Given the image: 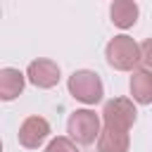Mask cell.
<instances>
[{
	"mask_svg": "<svg viewBox=\"0 0 152 152\" xmlns=\"http://www.w3.org/2000/svg\"><path fill=\"white\" fill-rule=\"evenodd\" d=\"M24 83H26V74H21L19 69H12V66L0 69V100L10 102L19 97L24 90Z\"/></svg>",
	"mask_w": 152,
	"mask_h": 152,
	"instance_id": "cell-8",
	"label": "cell"
},
{
	"mask_svg": "<svg viewBox=\"0 0 152 152\" xmlns=\"http://www.w3.org/2000/svg\"><path fill=\"white\" fill-rule=\"evenodd\" d=\"M66 88L71 93L74 100L83 102V104H97L102 97H104V86H102V78L90 71V69H78L69 76L66 81Z\"/></svg>",
	"mask_w": 152,
	"mask_h": 152,
	"instance_id": "cell-2",
	"label": "cell"
},
{
	"mask_svg": "<svg viewBox=\"0 0 152 152\" xmlns=\"http://www.w3.org/2000/svg\"><path fill=\"white\" fill-rule=\"evenodd\" d=\"M50 135V124L43 116H28L24 119V124L19 126V145H24L26 150H38Z\"/></svg>",
	"mask_w": 152,
	"mask_h": 152,
	"instance_id": "cell-5",
	"label": "cell"
},
{
	"mask_svg": "<svg viewBox=\"0 0 152 152\" xmlns=\"http://www.w3.org/2000/svg\"><path fill=\"white\" fill-rule=\"evenodd\" d=\"M138 14H140V10L133 0H114L112 7H109L112 24L119 26V28H131L138 21Z\"/></svg>",
	"mask_w": 152,
	"mask_h": 152,
	"instance_id": "cell-10",
	"label": "cell"
},
{
	"mask_svg": "<svg viewBox=\"0 0 152 152\" xmlns=\"http://www.w3.org/2000/svg\"><path fill=\"white\" fill-rule=\"evenodd\" d=\"M131 95L140 104H152V71L150 69H135L131 74Z\"/></svg>",
	"mask_w": 152,
	"mask_h": 152,
	"instance_id": "cell-9",
	"label": "cell"
},
{
	"mask_svg": "<svg viewBox=\"0 0 152 152\" xmlns=\"http://www.w3.org/2000/svg\"><path fill=\"white\" fill-rule=\"evenodd\" d=\"M140 50H142V64H145V69L152 71V38H147L140 45Z\"/></svg>",
	"mask_w": 152,
	"mask_h": 152,
	"instance_id": "cell-12",
	"label": "cell"
},
{
	"mask_svg": "<svg viewBox=\"0 0 152 152\" xmlns=\"http://www.w3.org/2000/svg\"><path fill=\"white\" fill-rule=\"evenodd\" d=\"M135 119H138V112H135L133 100H128V97L107 100L104 107H102V121H104V126L131 131V126L135 124Z\"/></svg>",
	"mask_w": 152,
	"mask_h": 152,
	"instance_id": "cell-4",
	"label": "cell"
},
{
	"mask_svg": "<svg viewBox=\"0 0 152 152\" xmlns=\"http://www.w3.org/2000/svg\"><path fill=\"white\" fill-rule=\"evenodd\" d=\"M45 152H78V147H76V142H74L71 138L57 135V138H52V140L48 142Z\"/></svg>",
	"mask_w": 152,
	"mask_h": 152,
	"instance_id": "cell-11",
	"label": "cell"
},
{
	"mask_svg": "<svg viewBox=\"0 0 152 152\" xmlns=\"http://www.w3.org/2000/svg\"><path fill=\"white\" fill-rule=\"evenodd\" d=\"M104 57H107L109 66L116 69V71H135L138 64L142 62V50L131 36L121 33V36H114L107 43Z\"/></svg>",
	"mask_w": 152,
	"mask_h": 152,
	"instance_id": "cell-1",
	"label": "cell"
},
{
	"mask_svg": "<svg viewBox=\"0 0 152 152\" xmlns=\"http://www.w3.org/2000/svg\"><path fill=\"white\" fill-rule=\"evenodd\" d=\"M131 147V135L124 128L104 126L100 138H97V152H128Z\"/></svg>",
	"mask_w": 152,
	"mask_h": 152,
	"instance_id": "cell-7",
	"label": "cell"
},
{
	"mask_svg": "<svg viewBox=\"0 0 152 152\" xmlns=\"http://www.w3.org/2000/svg\"><path fill=\"white\" fill-rule=\"evenodd\" d=\"M66 133L76 145H90L100 138V116L93 109H76L66 121Z\"/></svg>",
	"mask_w": 152,
	"mask_h": 152,
	"instance_id": "cell-3",
	"label": "cell"
},
{
	"mask_svg": "<svg viewBox=\"0 0 152 152\" xmlns=\"http://www.w3.org/2000/svg\"><path fill=\"white\" fill-rule=\"evenodd\" d=\"M26 78H28L36 88H43V90L55 88V86L59 83V66H57V62L45 59V57L33 59V62L28 64V69H26Z\"/></svg>",
	"mask_w": 152,
	"mask_h": 152,
	"instance_id": "cell-6",
	"label": "cell"
}]
</instances>
